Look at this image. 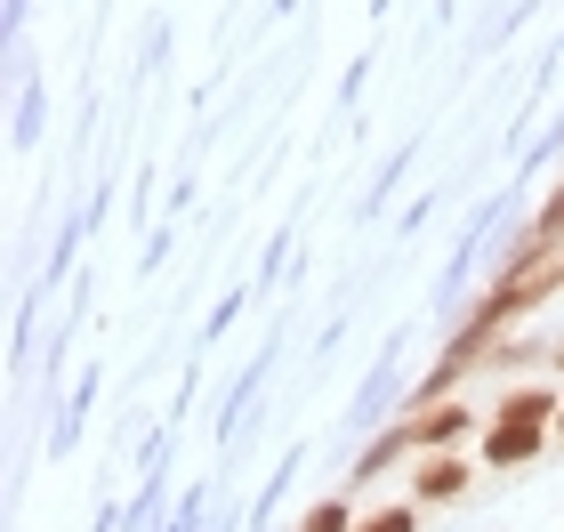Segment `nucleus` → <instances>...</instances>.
<instances>
[{
  "label": "nucleus",
  "instance_id": "f257e3e1",
  "mask_svg": "<svg viewBox=\"0 0 564 532\" xmlns=\"http://www.w3.org/2000/svg\"><path fill=\"white\" fill-rule=\"evenodd\" d=\"M484 452H492V468H524L532 452H541V427H524V420H500Z\"/></svg>",
  "mask_w": 564,
  "mask_h": 532
},
{
  "label": "nucleus",
  "instance_id": "423d86ee",
  "mask_svg": "<svg viewBox=\"0 0 564 532\" xmlns=\"http://www.w3.org/2000/svg\"><path fill=\"white\" fill-rule=\"evenodd\" d=\"M549 235H564V186L549 194V210H541V242H549Z\"/></svg>",
  "mask_w": 564,
  "mask_h": 532
},
{
  "label": "nucleus",
  "instance_id": "7ed1b4c3",
  "mask_svg": "<svg viewBox=\"0 0 564 532\" xmlns=\"http://www.w3.org/2000/svg\"><path fill=\"white\" fill-rule=\"evenodd\" d=\"M549 412H556V395H541V388H524V395H508V412H500V420H524V427H541Z\"/></svg>",
  "mask_w": 564,
  "mask_h": 532
},
{
  "label": "nucleus",
  "instance_id": "f03ea898",
  "mask_svg": "<svg viewBox=\"0 0 564 532\" xmlns=\"http://www.w3.org/2000/svg\"><path fill=\"white\" fill-rule=\"evenodd\" d=\"M412 485H420V500H452L459 485H468V468H459L452 452H435V460H420V476H412Z\"/></svg>",
  "mask_w": 564,
  "mask_h": 532
},
{
  "label": "nucleus",
  "instance_id": "20e7f679",
  "mask_svg": "<svg viewBox=\"0 0 564 532\" xmlns=\"http://www.w3.org/2000/svg\"><path fill=\"white\" fill-rule=\"evenodd\" d=\"M355 532H412V509H379V517H364Z\"/></svg>",
  "mask_w": 564,
  "mask_h": 532
},
{
  "label": "nucleus",
  "instance_id": "39448f33",
  "mask_svg": "<svg viewBox=\"0 0 564 532\" xmlns=\"http://www.w3.org/2000/svg\"><path fill=\"white\" fill-rule=\"evenodd\" d=\"M306 532H347V509H339V500H323V509L306 517Z\"/></svg>",
  "mask_w": 564,
  "mask_h": 532
},
{
  "label": "nucleus",
  "instance_id": "0eeeda50",
  "mask_svg": "<svg viewBox=\"0 0 564 532\" xmlns=\"http://www.w3.org/2000/svg\"><path fill=\"white\" fill-rule=\"evenodd\" d=\"M556 436H564V412H556Z\"/></svg>",
  "mask_w": 564,
  "mask_h": 532
}]
</instances>
